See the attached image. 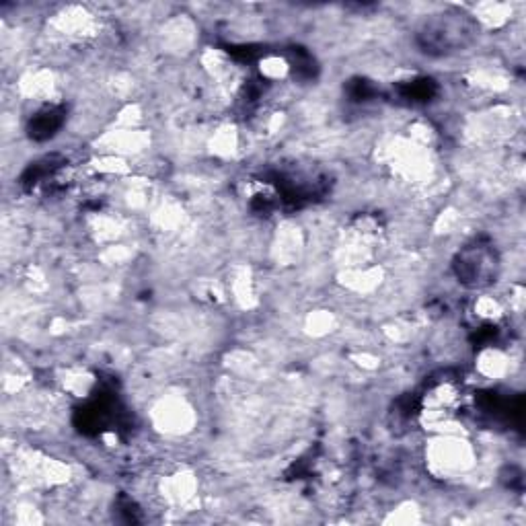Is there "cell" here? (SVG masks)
Masks as SVG:
<instances>
[{
  "instance_id": "obj_1",
  "label": "cell",
  "mask_w": 526,
  "mask_h": 526,
  "mask_svg": "<svg viewBox=\"0 0 526 526\" xmlns=\"http://www.w3.org/2000/svg\"><path fill=\"white\" fill-rule=\"evenodd\" d=\"M475 33L477 29L469 15L448 11L428 19L418 33V40L430 54H448L471 44Z\"/></svg>"
},
{
  "instance_id": "obj_2",
  "label": "cell",
  "mask_w": 526,
  "mask_h": 526,
  "mask_svg": "<svg viewBox=\"0 0 526 526\" xmlns=\"http://www.w3.org/2000/svg\"><path fill=\"white\" fill-rule=\"evenodd\" d=\"M62 124V111L56 109V107H50V109H44L42 114H37L33 120H31V136L37 138V140H46L50 138Z\"/></svg>"
}]
</instances>
